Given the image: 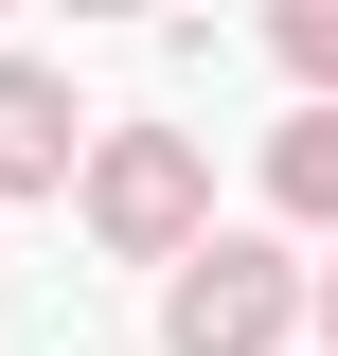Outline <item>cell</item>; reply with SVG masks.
I'll use <instances>...</instances> for the list:
<instances>
[{
  "label": "cell",
  "mask_w": 338,
  "mask_h": 356,
  "mask_svg": "<svg viewBox=\"0 0 338 356\" xmlns=\"http://www.w3.org/2000/svg\"><path fill=\"white\" fill-rule=\"evenodd\" d=\"M321 321V267H285L267 232H196L161 267V356H285Z\"/></svg>",
  "instance_id": "6da1fadb"
},
{
  "label": "cell",
  "mask_w": 338,
  "mask_h": 356,
  "mask_svg": "<svg viewBox=\"0 0 338 356\" xmlns=\"http://www.w3.org/2000/svg\"><path fill=\"white\" fill-rule=\"evenodd\" d=\"M72 214H89V250H107V267H178V250L214 232V161H196L178 125H107V143H89V178H72Z\"/></svg>",
  "instance_id": "7a4b0ae2"
},
{
  "label": "cell",
  "mask_w": 338,
  "mask_h": 356,
  "mask_svg": "<svg viewBox=\"0 0 338 356\" xmlns=\"http://www.w3.org/2000/svg\"><path fill=\"white\" fill-rule=\"evenodd\" d=\"M72 178H89V107H72V72L0 54V196H72Z\"/></svg>",
  "instance_id": "3957f363"
},
{
  "label": "cell",
  "mask_w": 338,
  "mask_h": 356,
  "mask_svg": "<svg viewBox=\"0 0 338 356\" xmlns=\"http://www.w3.org/2000/svg\"><path fill=\"white\" fill-rule=\"evenodd\" d=\"M267 214L338 232V89H303V125H267Z\"/></svg>",
  "instance_id": "277c9868"
},
{
  "label": "cell",
  "mask_w": 338,
  "mask_h": 356,
  "mask_svg": "<svg viewBox=\"0 0 338 356\" xmlns=\"http://www.w3.org/2000/svg\"><path fill=\"white\" fill-rule=\"evenodd\" d=\"M267 54H285V89H338V0H267Z\"/></svg>",
  "instance_id": "5b68a950"
},
{
  "label": "cell",
  "mask_w": 338,
  "mask_h": 356,
  "mask_svg": "<svg viewBox=\"0 0 338 356\" xmlns=\"http://www.w3.org/2000/svg\"><path fill=\"white\" fill-rule=\"evenodd\" d=\"M72 18H161V0H72Z\"/></svg>",
  "instance_id": "8992f818"
},
{
  "label": "cell",
  "mask_w": 338,
  "mask_h": 356,
  "mask_svg": "<svg viewBox=\"0 0 338 356\" xmlns=\"http://www.w3.org/2000/svg\"><path fill=\"white\" fill-rule=\"evenodd\" d=\"M321 339H338V267H321Z\"/></svg>",
  "instance_id": "52a82bcc"
}]
</instances>
